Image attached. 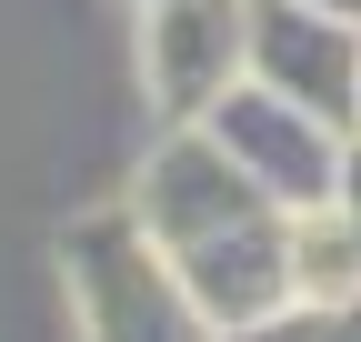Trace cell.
Returning a JSON list of instances; mask_svg holds the SVG:
<instances>
[{"label": "cell", "mask_w": 361, "mask_h": 342, "mask_svg": "<svg viewBox=\"0 0 361 342\" xmlns=\"http://www.w3.org/2000/svg\"><path fill=\"white\" fill-rule=\"evenodd\" d=\"M61 292H71L80 342H221L211 312L191 302V282H180V262L141 232L130 201L71 211V232H61Z\"/></svg>", "instance_id": "obj_1"}, {"label": "cell", "mask_w": 361, "mask_h": 342, "mask_svg": "<svg viewBox=\"0 0 361 342\" xmlns=\"http://www.w3.org/2000/svg\"><path fill=\"white\" fill-rule=\"evenodd\" d=\"M211 141L261 182L271 211H322V201H341L351 131L322 121V111H301V101H281V91H261V81H241V91L211 101Z\"/></svg>", "instance_id": "obj_2"}, {"label": "cell", "mask_w": 361, "mask_h": 342, "mask_svg": "<svg viewBox=\"0 0 361 342\" xmlns=\"http://www.w3.org/2000/svg\"><path fill=\"white\" fill-rule=\"evenodd\" d=\"M130 211H141V232L161 252H191L211 232L251 222V211H271V201H261L251 171L211 141V121H161V141L141 151V171H130Z\"/></svg>", "instance_id": "obj_3"}, {"label": "cell", "mask_w": 361, "mask_h": 342, "mask_svg": "<svg viewBox=\"0 0 361 342\" xmlns=\"http://www.w3.org/2000/svg\"><path fill=\"white\" fill-rule=\"evenodd\" d=\"M241 81H251V0H151L141 11V91L161 121H211V101Z\"/></svg>", "instance_id": "obj_4"}, {"label": "cell", "mask_w": 361, "mask_h": 342, "mask_svg": "<svg viewBox=\"0 0 361 342\" xmlns=\"http://www.w3.org/2000/svg\"><path fill=\"white\" fill-rule=\"evenodd\" d=\"M171 262H180V282H191V302L211 312L221 342H241V332L281 322L301 302V282H291V211H251V222L171 252Z\"/></svg>", "instance_id": "obj_5"}, {"label": "cell", "mask_w": 361, "mask_h": 342, "mask_svg": "<svg viewBox=\"0 0 361 342\" xmlns=\"http://www.w3.org/2000/svg\"><path fill=\"white\" fill-rule=\"evenodd\" d=\"M251 81L351 131V111H361V20L301 11V0H251Z\"/></svg>", "instance_id": "obj_6"}, {"label": "cell", "mask_w": 361, "mask_h": 342, "mask_svg": "<svg viewBox=\"0 0 361 342\" xmlns=\"http://www.w3.org/2000/svg\"><path fill=\"white\" fill-rule=\"evenodd\" d=\"M291 282L301 302H361V211L322 201V211H291Z\"/></svg>", "instance_id": "obj_7"}, {"label": "cell", "mask_w": 361, "mask_h": 342, "mask_svg": "<svg viewBox=\"0 0 361 342\" xmlns=\"http://www.w3.org/2000/svg\"><path fill=\"white\" fill-rule=\"evenodd\" d=\"M241 342H361V302H291L281 322H261V332H241Z\"/></svg>", "instance_id": "obj_8"}, {"label": "cell", "mask_w": 361, "mask_h": 342, "mask_svg": "<svg viewBox=\"0 0 361 342\" xmlns=\"http://www.w3.org/2000/svg\"><path fill=\"white\" fill-rule=\"evenodd\" d=\"M341 201L361 211V141H351V171H341Z\"/></svg>", "instance_id": "obj_9"}, {"label": "cell", "mask_w": 361, "mask_h": 342, "mask_svg": "<svg viewBox=\"0 0 361 342\" xmlns=\"http://www.w3.org/2000/svg\"><path fill=\"white\" fill-rule=\"evenodd\" d=\"M301 11H331V20H361V0H301Z\"/></svg>", "instance_id": "obj_10"}, {"label": "cell", "mask_w": 361, "mask_h": 342, "mask_svg": "<svg viewBox=\"0 0 361 342\" xmlns=\"http://www.w3.org/2000/svg\"><path fill=\"white\" fill-rule=\"evenodd\" d=\"M351 141H361V111H351Z\"/></svg>", "instance_id": "obj_11"}, {"label": "cell", "mask_w": 361, "mask_h": 342, "mask_svg": "<svg viewBox=\"0 0 361 342\" xmlns=\"http://www.w3.org/2000/svg\"><path fill=\"white\" fill-rule=\"evenodd\" d=\"M141 11H151V0H141Z\"/></svg>", "instance_id": "obj_12"}]
</instances>
